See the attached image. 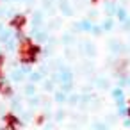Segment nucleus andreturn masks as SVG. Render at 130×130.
<instances>
[{
    "label": "nucleus",
    "mask_w": 130,
    "mask_h": 130,
    "mask_svg": "<svg viewBox=\"0 0 130 130\" xmlns=\"http://www.w3.org/2000/svg\"><path fill=\"white\" fill-rule=\"evenodd\" d=\"M62 43H64V45H71V43H73V36H71V34H64V36H62Z\"/></svg>",
    "instance_id": "nucleus-16"
},
{
    "label": "nucleus",
    "mask_w": 130,
    "mask_h": 130,
    "mask_svg": "<svg viewBox=\"0 0 130 130\" xmlns=\"http://www.w3.org/2000/svg\"><path fill=\"white\" fill-rule=\"evenodd\" d=\"M34 93H36L34 84H30V86H27V87H25V94H27V96H34Z\"/></svg>",
    "instance_id": "nucleus-13"
},
{
    "label": "nucleus",
    "mask_w": 130,
    "mask_h": 130,
    "mask_svg": "<svg viewBox=\"0 0 130 130\" xmlns=\"http://www.w3.org/2000/svg\"><path fill=\"white\" fill-rule=\"evenodd\" d=\"M62 119H64V110H59V112L55 114V121H59V123H61Z\"/></svg>",
    "instance_id": "nucleus-22"
},
{
    "label": "nucleus",
    "mask_w": 130,
    "mask_h": 130,
    "mask_svg": "<svg viewBox=\"0 0 130 130\" xmlns=\"http://www.w3.org/2000/svg\"><path fill=\"white\" fill-rule=\"evenodd\" d=\"M14 46H16V45H14V41H13V39H9V41H7V50H14Z\"/></svg>",
    "instance_id": "nucleus-25"
},
{
    "label": "nucleus",
    "mask_w": 130,
    "mask_h": 130,
    "mask_svg": "<svg viewBox=\"0 0 130 130\" xmlns=\"http://www.w3.org/2000/svg\"><path fill=\"white\" fill-rule=\"evenodd\" d=\"M41 78H43V75H41L39 71H36V73H30V80H32V82H39Z\"/></svg>",
    "instance_id": "nucleus-17"
},
{
    "label": "nucleus",
    "mask_w": 130,
    "mask_h": 130,
    "mask_svg": "<svg viewBox=\"0 0 130 130\" xmlns=\"http://www.w3.org/2000/svg\"><path fill=\"white\" fill-rule=\"evenodd\" d=\"M77 29H82V30H86V32H89V30H91V23L84 20V22H80V23L77 25Z\"/></svg>",
    "instance_id": "nucleus-9"
},
{
    "label": "nucleus",
    "mask_w": 130,
    "mask_h": 130,
    "mask_svg": "<svg viewBox=\"0 0 130 130\" xmlns=\"http://www.w3.org/2000/svg\"><path fill=\"white\" fill-rule=\"evenodd\" d=\"M36 34V39L39 41V43H45L46 39H48V32L46 30H43V32H34Z\"/></svg>",
    "instance_id": "nucleus-6"
},
{
    "label": "nucleus",
    "mask_w": 130,
    "mask_h": 130,
    "mask_svg": "<svg viewBox=\"0 0 130 130\" xmlns=\"http://www.w3.org/2000/svg\"><path fill=\"white\" fill-rule=\"evenodd\" d=\"M109 50L110 52H119V50H123V46H121L119 41H109Z\"/></svg>",
    "instance_id": "nucleus-4"
},
{
    "label": "nucleus",
    "mask_w": 130,
    "mask_h": 130,
    "mask_svg": "<svg viewBox=\"0 0 130 130\" xmlns=\"http://www.w3.org/2000/svg\"><path fill=\"white\" fill-rule=\"evenodd\" d=\"M96 86H98L100 89H107V87H109V80H107V78H98V80H96Z\"/></svg>",
    "instance_id": "nucleus-10"
},
{
    "label": "nucleus",
    "mask_w": 130,
    "mask_h": 130,
    "mask_svg": "<svg viewBox=\"0 0 130 130\" xmlns=\"http://www.w3.org/2000/svg\"><path fill=\"white\" fill-rule=\"evenodd\" d=\"M78 100H80V96H78V94H71V96L68 98V103H70V105H77V103H78Z\"/></svg>",
    "instance_id": "nucleus-14"
},
{
    "label": "nucleus",
    "mask_w": 130,
    "mask_h": 130,
    "mask_svg": "<svg viewBox=\"0 0 130 130\" xmlns=\"http://www.w3.org/2000/svg\"><path fill=\"white\" fill-rule=\"evenodd\" d=\"M93 126H94V128H105V125H103V123H98V121L93 123Z\"/></svg>",
    "instance_id": "nucleus-27"
},
{
    "label": "nucleus",
    "mask_w": 130,
    "mask_h": 130,
    "mask_svg": "<svg viewBox=\"0 0 130 130\" xmlns=\"http://www.w3.org/2000/svg\"><path fill=\"white\" fill-rule=\"evenodd\" d=\"M4 13H6V9H2V7H0V16H2Z\"/></svg>",
    "instance_id": "nucleus-30"
},
{
    "label": "nucleus",
    "mask_w": 130,
    "mask_h": 130,
    "mask_svg": "<svg viewBox=\"0 0 130 130\" xmlns=\"http://www.w3.org/2000/svg\"><path fill=\"white\" fill-rule=\"evenodd\" d=\"M2 30H4V29H2V23H0V32H2Z\"/></svg>",
    "instance_id": "nucleus-31"
},
{
    "label": "nucleus",
    "mask_w": 130,
    "mask_h": 130,
    "mask_svg": "<svg viewBox=\"0 0 130 130\" xmlns=\"http://www.w3.org/2000/svg\"><path fill=\"white\" fill-rule=\"evenodd\" d=\"M64 100H66L64 91H62V93H55V102H57V103H64Z\"/></svg>",
    "instance_id": "nucleus-18"
},
{
    "label": "nucleus",
    "mask_w": 130,
    "mask_h": 130,
    "mask_svg": "<svg viewBox=\"0 0 130 130\" xmlns=\"http://www.w3.org/2000/svg\"><path fill=\"white\" fill-rule=\"evenodd\" d=\"M45 91H48V93L54 91V80H46L45 82Z\"/></svg>",
    "instance_id": "nucleus-20"
},
{
    "label": "nucleus",
    "mask_w": 130,
    "mask_h": 130,
    "mask_svg": "<svg viewBox=\"0 0 130 130\" xmlns=\"http://www.w3.org/2000/svg\"><path fill=\"white\" fill-rule=\"evenodd\" d=\"M59 80H61L62 84H71V71H70V70H66V68H61Z\"/></svg>",
    "instance_id": "nucleus-1"
},
{
    "label": "nucleus",
    "mask_w": 130,
    "mask_h": 130,
    "mask_svg": "<svg viewBox=\"0 0 130 130\" xmlns=\"http://www.w3.org/2000/svg\"><path fill=\"white\" fill-rule=\"evenodd\" d=\"M103 29H105V30H110V29H112V20H107V22L103 23Z\"/></svg>",
    "instance_id": "nucleus-24"
},
{
    "label": "nucleus",
    "mask_w": 130,
    "mask_h": 130,
    "mask_svg": "<svg viewBox=\"0 0 130 130\" xmlns=\"http://www.w3.org/2000/svg\"><path fill=\"white\" fill-rule=\"evenodd\" d=\"M11 80L22 82V80H23V71H13V73H11Z\"/></svg>",
    "instance_id": "nucleus-7"
},
{
    "label": "nucleus",
    "mask_w": 130,
    "mask_h": 130,
    "mask_svg": "<svg viewBox=\"0 0 130 130\" xmlns=\"http://www.w3.org/2000/svg\"><path fill=\"white\" fill-rule=\"evenodd\" d=\"M89 100H91V96H89V94L80 96V100H78V102H82V103H80V107H82V109H86V107L89 105Z\"/></svg>",
    "instance_id": "nucleus-11"
},
{
    "label": "nucleus",
    "mask_w": 130,
    "mask_h": 130,
    "mask_svg": "<svg viewBox=\"0 0 130 130\" xmlns=\"http://www.w3.org/2000/svg\"><path fill=\"white\" fill-rule=\"evenodd\" d=\"M22 71H23V75H29V73H30V68H29V66H23Z\"/></svg>",
    "instance_id": "nucleus-26"
},
{
    "label": "nucleus",
    "mask_w": 130,
    "mask_h": 130,
    "mask_svg": "<svg viewBox=\"0 0 130 130\" xmlns=\"http://www.w3.org/2000/svg\"><path fill=\"white\" fill-rule=\"evenodd\" d=\"M91 32H93L94 36H100V34H102V27H91Z\"/></svg>",
    "instance_id": "nucleus-23"
},
{
    "label": "nucleus",
    "mask_w": 130,
    "mask_h": 130,
    "mask_svg": "<svg viewBox=\"0 0 130 130\" xmlns=\"http://www.w3.org/2000/svg\"><path fill=\"white\" fill-rule=\"evenodd\" d=\"M25 4H29V6H32V4H34V0H25Z\"/></svg>",
    "instance_id": "nucleus-29"
},
{
    "label": "nucleus",
    "mask_w": 130,
    "mask_h": 130,
    "mask_svg": "<svg viewBox=\"0 0 130 130\" xmlns=\"http://www.w3.org/2000/svg\"><path fill=\"white\" fill-rule=\"evenodd\" d=\"M11 36H13V30H2V32H0V43L9 41V39H11Z\"/></svg>",
    "instance_id": "nucleus-5"
},
{
    "label": "nucleus",
    "mask_w": 130,
    "mask_h": 130,
    "mask_svg": "<svg viewBox=\"0 0 130 130\" xmlns=\"http://www.w3.org/2000/svg\"><path fill=\"white\" fill-rule=\"evenodd\" d=\"M41 22H43V13H41V11L34 13V16H32V25H34V29H38V27L41 25Z\"/></svg>",
    "instance_id": "nucleus-3"
},
{
    "label": "nucleus",
    "mask_w": 130,
    "mask_h": 130,
    "mask_svg": "<svg viewBox=\"0 0 130 130\" xmlns=\"http://www.w3.org/2000/svg\"><path fill=\"white\" fill-rule=\"evenodd\" d=\"M52 6H54V0H43V9L50 11V9H52Z\"/></svg>",
    "instance_id": "nucleus-19"
},
{
    "label": "nucleus",
    "mask_w": 130,
    "mask_h": 130,
    "mask_svg": "<svg viewBox=\"0 0 130 130\" xmlns=\"http://www.w3.org/2000/svg\"><path fill=\"white\" fill-rule=\"evenodd\" d=\"M11 107H13V110H16V112H20V114H22V103H20V100H18V98H13Z\"/></svg>",
    "instance_id": "nucleus-8"
},
{
    "label": "nucleus",
    "mask_w": 130,
    "mask_h": 130,
    "mask_svg": "<svg viewBox=\"0 0 130 130\" xmlns=\"http://www.w3.org/2000/svg\"><path fill=\"white\" fill-rule=\"evenodd\" d=\"M59 7H61V11H62L64 16H71V14H73V9L70 7L68 0H61V2H59Z\"/></svg>",
    "instance_id": "nucleus-2"
},
{
    "label": "nucleus",
    "mask_w": 130,
    "mask_h": 130,
    "mask_svg": "<svg viewBox=\"0 0 130 130\" xmlns=\"http://www.w3.org/2000/svg\"><path fill=\"white\" fill-rule=\"evenodd\" d=\"M105 9H107V13H109V14H114V11H116V6H114L112 2H107V4H105Z\"/></svg>",
    "instance_id": "nucleus-15"
},
{
    "label": "nucleus",
    "mask_w": 130,
    "mask_h": 130,
    "mask_svg": "<svg viewBox=\"0 0 130 130\" xmlns=\"http://www.w3.org/2000/svg\"><path fill=\"white\" fill-rule=\"evenodd\" d=\"M116 14H118V18H119L121 22H125V20H126V13H125V9H123V7H119V9L116 11Z\"/></svg>",
    "instance_id": "nucleus-12"
},
{
    "label": "nucleus",
    "mask_w": 130,
    "mask_h": 130,
    "mask_svg": "<svg viewBox=\"0 0 130 130\" xmlns=\"http://www.w3.org/2000/svg\"><path fill=\"white\" fill-rule=\"evenodd\" d=\"M38 103H39V100H38V98H36V96H32V98H30V100H29V105H30V107H32V109H34V107H38Z\"/></svg>",
    "instance_id": "nucleus-21"
},
{
    "label": "nucleus",
    "mask_w": 130,
    "mask_h": 130,
    "mask_svg": "<svg viewBox=\"0 0 130 130\" xmlns=\"http://www.w3.org/2000/svg\"><path fill=\"white\" fill-rule=\"evenodd\" d=\"M125 126H130V119H125V123H123Z\"/></svg>",
    "instance_id": "nucleus-28"
}]
</instances>
